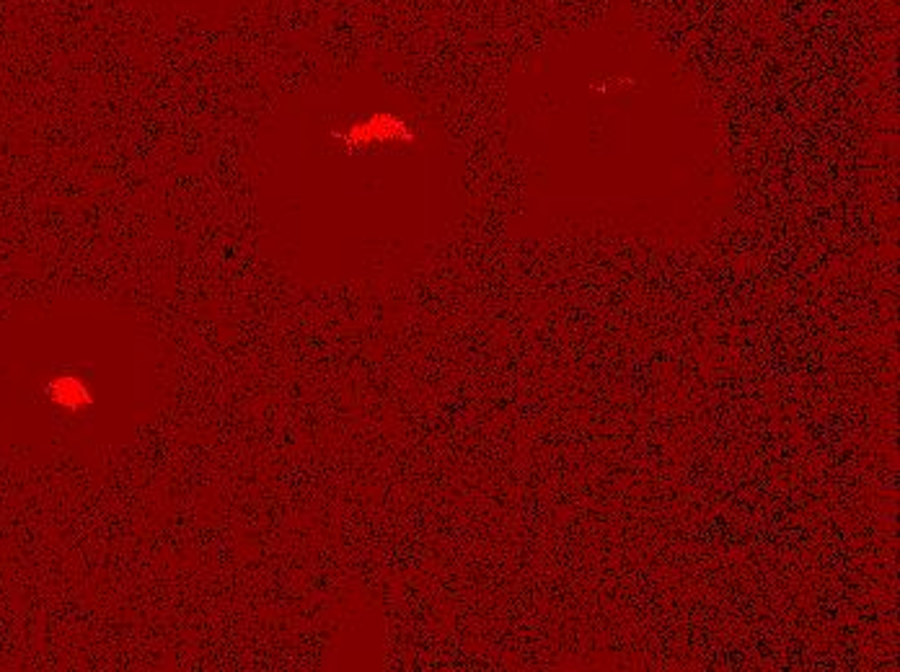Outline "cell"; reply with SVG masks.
<instances>
[{
  "mask_svg": "<svg viewBox=\"0 0 900 672\" xmlns=\"http://www.w3.org/2000/svg\"><path fill=\"white\" fill-rule=\"evenodd\" d=\"M407 130L401 125L399 119L394 117H373L363 125H355L347 132V143L350 145H373V143H388V140H404Z\"/></svg>",
  "mask_w": 900,
  "mask_h": 672,
  "instance_id": "cell-1",
  "label": "cell"
},
{
  "mask_svg": "<svg viewBox=\"0 0 900 672\" xmlns=\"http://www.w3.org/2000/svg\"><path fill=\"white\" fill-rule=\"evenodd\" d=\"M47 396L55 406L68 411H81L91 404V391L81 378L75 375H57L47 386Z\"/></svg>",
  "mask_w": 900,
  "mask_h": 672,
  "instance_id": "cell-2",
  "label": "cell"
}]
</instances>
